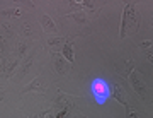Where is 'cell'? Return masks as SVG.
<instances>
[{"label":"cell","instance_id":"6da1fadb","mask_svg":"<svg viewBox=\"0 0 153 118\" xmlns=\"http://www.w3.org/2000/svg\"><path fill=\"white\" fill-rule=\"evenodd\" d=\"M140 26V12L136 11V7L133 4H126L124 12H123V21H121V38H126L128 34L138 31Z\"/></svg>","mask_w":153,"mask_h":118},{"label":"cell","instance_id":"7a4b0ae2","mask_svg":"<svg viewBox=\"0 0 153 118\" xmlns=\"http://www.w3.org/2000/svg\"><path fill=\"white\" fill-rule=\"evenodd\" d=\"M53 63H55V70L60 74V75H66L71 68V63L68 62L61 53H53Z\"/></svg>","mask_w":153,"mask_h":118},{"label":"cell","instance_id":"3957f363","mask_svg":"<svg viewBox=\"0 0 153 118\" xmlns=\"http://www.w3.org/2000/svg\"><path fill=\"white\" fill-rule=\"evenodd\" d=\"M55 108L56 110H66V111H68V110H76L75 103H73V96L65 94V92H61L60 91V98L56 99Z\"/></svg>","mask_w":153,"mask_h":118},{"label":"cell","instance_id":"277c9868","mask_svg":"<svg viewBox=\"0 0 153 118\" xmlns=\"http://www.w3.org/2000/svg\"><path fill=\"white\" fill-rule=\"evenodd\" d=\"M22 92H38V94H44V92H46V84H44L43 77H36L31 84H27L22 89Z\"/></svg>","mask_w":153,"mask_h":118},{"label":"cell","instance_id":"5b68a950","mask_svg":"<svg viewBox=\"0 0 153 118\" xmlns=\"http://www.w3.org/2000/svg\"><path fill=\"white\" fill-rule=\"evenodd\" d=\"M131 82H133V89L138 92V96H141L143 99H145V98H146V86L143 84L134 74H131Z\"/></svg>","mask_w":153,"mask_h":118},{"label":"cell","instance_id":"8992f818","mask_svg":"<svg viewBox=\"0 0 153 118\" xmlns=\"http://www.w3.org/2000/svg\"><path fill=\"white\" fill-rule=\"evenodd\" d=\"M61 55L65 56V58L71 63V65L75 63V55H73V41H71V39H66L65 46H63V53H61Z\"/></svg>","mask_w":153,"mask_h":118},{"label":"cell","instance_id":"52a82bcc","mask_svg":"<svg viewBox=\"0 0 153 118\" xmlns=\"http://www.w3.org/2000/svg\"><path fill=\"white\" fill-rule=\"evenodd\" d=\"M41 24H43V28H44L46 33H55L56 29H58L56 24H55V21H53L48 14H43V16H41Z\"/></svg>","mask_w":153,"mask_h":118},{"label":"cell","instance_id":"ba28073f","mask_svg":"<svg viewBox=\"0 0 153 118\" xmlns=\"http://www.w3.org/2000/svg\"><path fill=\"white\" fill-rule=\"evenodd\" d=\"M112 96H114L116 101H119L121 104H124V106H128V99H126V92L123 89H121V86L116 84L114 87H112Z\"/></svg>","mask_w":153,"mask_h":118},{"label":"cell","instance_id":"9c48e42d","mask_svg":"<svg viewBox=\"0 0 153 118\" xmlns=\"http://www.w3.org/2000/svg\"><path fill=\"white\" fill-rule=\"evenodd\" d=\"M33 62H34V51H31L29 53V56H27V60L24 62V65H22V70H21V77H24L26 74L31 70V65H33Z\"/></svg>","mask_w":153,"mask_h":118},{"label":"cell","instance_id":"30bf717a","mask_svg":"<svg viewBox=\"0 0 153 118\" xmlns=\"http://www.w3.org/2000/svg\"><path fill=\"white\" fill-rule=\"evenodd\" d=\"M2 16H14V17H19L22 14L21 9H4V11H0Z\"/></svg>","mask_w":153,"mask_h":118},{"label":"cell","instance_id":"8fae6325","mask_svg":"<svg viewBox=\"0 0 153 118\" xmlns=\"http://www.w3.org/2000/svg\"><path fill=\"white\" fill-rule=\"evenodd\" d=\"M26 50H27V45H26V41H21V43L17 45V56H19V60H21L22 56L26 55Z\"/></svg>","mask_w":153,"mask_h":118},{"label":"cell","instance_id":"7c38bea8","mask_svg":"<svg viewBox=\"0 0 153 118\" xmlns=\"http://www.w3.org/2000/svg\"><path fill=\"white\" fill-rule=\"evenodd\" d=\"M70 17L71 19H75L76 23H85V19H87L83 12H73V14H70Z\"/></svg>","mask_w":153,"mask_h":118},{"label":"cell","instance_id":"4fadbf2b","mask_svg":"<svg viewBox=\"0 0 153 118\" xmlns=\"http://www.w3.org/2000/svg\"><path fill=\"white\" fill-rule=\"evenodd\" d=\"M17 65H19V58H17V60H14V62L9 65V68H7V77H12V74H14V70H16Z\"/></svg>","mask_w":153,"mask_h":118},{"label":"cell","instance_id":"5bb4252c","mask_svg":"<svg viewBox=\"0 0 153 118\" xmlns=\"http://www.w3.org/2000/svg\"><path fill=\"white\" fill-rule=\"evenodd\" d=\"M94 91H95L97 94H104L105 87L102 86V82H95V84H94Z\"/></svg>","mask_w":153,"mask_h":118},{"label":"cell","instance_id":"9a60e30c","mask_svg":"<svg viewBox=\"0 0 153 118\" xmlns=\"http://www.w3.org/2000/svg\"><path fill=\"white\" fill-rule=\"evenodd\" d=\"M131 72H133V62L129 60V62H126V70L123 72V77H128Z\"/></svg>","mask_w":153,"mask_h":118},{"label":"cell","instance_id":"2e32d148","mask_svg":"<svg viewBox=\"0 0 153 118\" xmlns=\"http://www.w3.org/2000/svg\"><path fill=\"white\" fill-rule=\"evenodd\" d=\"M61 41H65V39H63V38H51L48 41V45L49 46H56V45H60Z\"/></svg>","mask_w":153,"mask_h":118},{"label":"cell","instance_id":"e0dca14e","mask_svg":"<svg viewBox=\"0 0 153 118\" xmlns=\"http://www.w3.org/2000/svg\"><path fill=\"white\" fill-rule=\"evenodd\" d=\"M16 2H21V4H24V5H27L29 9H34V2L33 0H16Z\"/></svg>","mask_w":153,"mask_h":118},{"label":"cell","instance_id":"ac0fdd59","mask_svg":"<svg viewBox=\"0 0 153 118\" xmlns=\"http://www.w3.org/2000/svg\"><path fill=\"white\" fill-rule=\"evenodd\" d=\"M22 31H24V34H31V26L29 24H24L22 26Z\"/></svg>","mask_w":153,"mask_h":118},{"label":"cell","instance_id":"d6986e66","mask_svg":"<svg viewBox=\"0 0 153 118\" xmlns=\"http://www.w3.org/2000/svg\"><path fill=\"white\" fill-rule=\"evenodd\" d=\"M140 46H141V48H152V41H143Z\"/></svg>","mask_w":153,"mask_h":118},{"label":"cell","instance_id":"ffe728a7","mask_svg":"<svg viewBox=\"0 0 153 118\" xmlns=\"http://www.w3.org/2000/svg\"><path fill=\"white\" fill-rule=\"evenodd\" d=\"M2 99H4V98H2V96H0V101H2Z\"/></svg>","mask_w":153,"mask_h":118}]
</instances>
